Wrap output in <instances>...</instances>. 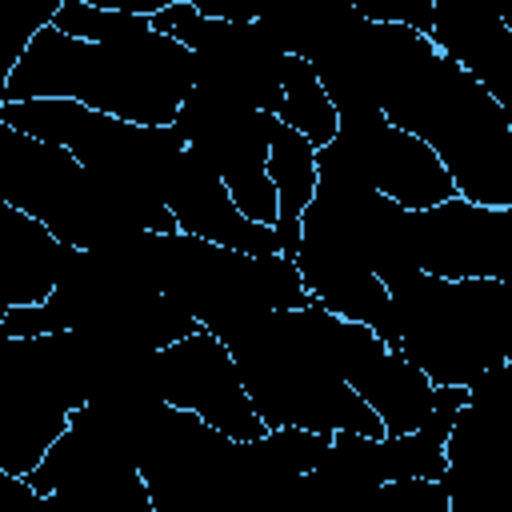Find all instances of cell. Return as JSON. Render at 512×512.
<instances>
[{
	"label": "cell",
	"mask_w": 512,
	"mask_h": 512,
	"mask_svg": "<svg viewBox=\"0 0 512 512\" xmlns=\"http://www.w3.org/2000/svg\"><path fill=\"white\" fill-rule=\"evenodd\" d=\"M196 92V56L172 36L144 28L128 40L88 44L48 20L28 32L0 80V104L72 100L100 116L168 128Z\"/></svg>",
	"instance_id": "obj_1"
},
{
	"label": "cell",
	"mask_w": 512,
	"mask_h": 512,
	"mask_svg": "<svg viewBox=\"0 0 512 512\" xmlns=\"http://www.w3.org/2000/svg\"><path fill=\"white\" fill-rule=\"evenodd\" d=\"M340 316L320 304L268 312L228 340L248 400L264 428L388 436L340 368Z\"/></svg>",
	"instance_id": "obj_2"
},
{
	"label": "cell",
	"mask_w": 512,
	"mask_h": 512,
	"mask_svg": "<svg viewBox=\"0 0 512 512\" xmlns=\"http://www.w3.org/2000/svg\"><path fill=\"white\" fill-rule=\"evenodd\" d=\"M380 112L440 156L460 200L512 208V124L472 72L432 52L388 92Z\"/></svg>",
	"instance_id": "obj_3"
},
{
	"label": "cell",
	"mask_w": 512,
	"mask_h": 512,
	"mask_svg": "<svg viewBox=\"0 0 512 512\" xmlns=\"http://www.w3.org/2000/svg\"><path fill=\"white\" fill-rule=\"evenodd\" d=\"M0 124H8L32 140L68 148L140 232H156V236L180 232L160 196L168 168L188 148L176 124H168V128L128 124V120L100 116L72 100L0 104Z\"/></svg>",
	"instance_id": "obj_4"
},
{
	"label": "cell",
	"mask_w": 512,
	"mask_h": 512,
	"mask_svg": "<svg viewBox=\"0 0 512 512\" xmlns=\"http://www.w3.org/2000/svg\"><path fill=\"white\" fill-rule=\"evenodd\" d=\"M396 348L436 384L472 388L512 360V288L412 272L392 288Z\"/></svg>",
	"instance_id": "obj_5"
},
{
	"label": "cell",
	"mask_w": 512,
	"mask_h": 512,
	"mask_svg": "<svg viewBox=\"0 0 512 512\" xmlns=\"http://www.w3.org/2000/svg\"><path fill=\"white\" fill-rule=\"evenodd\" d=\"M0 204L40 220L60 244L80 252H104L140 232L68 148L8 124H0Z\"/></svg>",
	"instance_id": "obj_6"
},
{
	"label": "cell",
	"mask_w": 512,
	"mask_h": 512,
	"mask_svg": "<svg viewBox=\"0 0 512 512\" xmlns=\"http://www.w3.org/2000/svg\"><path fill=\"white\" fill-rule=\"evenodd\" d=\"M176 128H180L188 152H196L224 180V188L232 192L240 212L256 224L276 228L280 204H276V188L268 180L276 116L196 84V92L184 100V108L176 116Z\"/></svg>",
	"instance_id": "obj_7"
},
{
	"label": "cell",
	"mask_w": 512,
	"mask_h": 512,
	"mask_svg": "<svg viewBox=\"0 0 512 512\" xmlns=\"http://www.w3.org/2000/svg\"><path fill=\"white\" fill-rule=\"evenodd\" d=\"M152 380L164 404L192 412L196 420H204L208 428L232 440L252 444L268 436L264 420L248 400L232 348L204 328L172 348H160L152 356Z\"/></svg>",
	"instance_id": "obj_8"
},
{
	"label": "cell",
	"mask_w": 512,
	"mask_h": 512,
	"mask_svg": "<svg viewBox=\"0 0 512 512\" xmlns=\"http://www.w3.org/2000/svg\"><path fill=\"white\" fill-rule=\"evenodd\" d=\"M28 484L56 504V512H156L148 480L132 452L80 420L52 444Z\"/></svg>",
	"instance_id": "obj_9"
},
{
	"label": "cell",
	"mask_w": 512,
	"mask_h": 512,
	"mask_svg": "<svg viewBox=\"0 0 512 512\" xmlns=\"http://www.w3.org/2000/svg\"><path fill=\"white\" fill-rule=\"evenodd\" d=\"M408 236L420 272L512 288V208H484L452 196L428 212H412Z\"/></svg>",
	"instance_id": "obj_10"
},
{
	"label": "cell",
	"mask_w": 512,
	"mask_h": 512,
	"mask_svg": "<svg viewBox=\"0 0 512 512\" xmlns=\"http://www.w3.org/2000/svg\"><path fill=\"white\" fill-rule=\"evenodd\" d=\"M336 144L348 152L356 172L404 212H428L456 196V184L440 156L420 136L396 128L384 112L340 116Z\"/></svg>",
	"instance_id": "obj_11"
},
{
	"label": "cell",
	"mask_w": 512,
	"mask_h": 512,
	"mask_svg": "<svg viewBox=\"0 0 512 512\" xmlns=\"http://www.w3.org/2000/svg\"><path fill=\"white\" fill-rule=\"evenodd\" d=\"M340 368L352 392L380 416L388 436L420 432L436 408V384L364 324H340Z\"/></svg>",
	"instance_id": "obj_12"
},
{
	"label": "cell",
	"mask_w": 512,
	"mask_h": 512,
	"mask_svg": "<svg viewBox=\"0 0 512 512\" xmlns=\"http://www.w3.org/2000/svg\"><path fill=\"white\" fill-rule=\"evenodd\" d=\"M160 196L184 236H196V240H208V244H220L232 252H248V256L280 252L276 228L248 220L240 212V204L232 200V192L224 188V180L188 148L168 168Z\"/></svg>",
	"instance_id": "obj_13"
},
{
	"label": "cell",
	"mask_w": 512,
	"mask_h": 512,
	"mask_svg": "<svg viewBox=\"0 0 512 512\" xmlns=\"http://www.w3.org/2000/svg\"><path fill=\"white\" fill-rule=\"evenodd\" d=\"M296 268L304 276V288H308L312 304H320L324 312H332V316H340L348 324L372 328L380 340H388L396 348L392 292L364 260H356L348 252H336V248H324V244L300 240Z\"/></svg>",
	"instance_id": "obj_14"
},
{
	"label": "cell",
	"mask_w": 512,
	"mask_h": 512,
	"mask_svg": "<svg viewBox=\"0 0 512 512\" xmlns=\"http://www.w3.org/2000/svg\"><path fill=\"white\" fill-rule=\"evenodd\" d=\"M68 244H60L40 220L0 204V312L44 304L64 268Z\"/></svg>",
	"instance_id": "obj_15"
},
{
	"label": "cell",
	"mask_w": 512,
	"mask_h": 512,
	"mask_svg": "<svg viewBox=\"0 0 512 512\" xmlns=\"http://www.w3.org/2000/svg\"><path fill=\"white\" fill-rule=\"evenodd\" d=\"M316 144L308 136H300L296 128L280 124L272 128V152H268V180L276 188V204H280V220H276V244H280V256L296 260L300 252V220L308 212V204L316 200Z\"/></svg>",
	"instance_id": "obj_16"
},
{
	"label": "cell",
	"mask_w": 512,
	"mask_h": 512,
	"mask_svg": "<svg viewBox=\"0 0 512 512\" xmlns=\"http://www.w3.org/2000/svg\"><path fill=\"white\" fill-rule=\"evenodd\" d=\"M280 84H284V100H280V124L296 128L300 136H308L320 148L336 144L340 136V112L328 96V88L320 84L316 68L304 60V56H284V72H280Z\"/></svg>",
	"instance_id": "obj_17"
},
{
	"label": "cell",
	"mask_w": 512,
	"mask_h": 512,
	"mask_svg": "<svg viewBox=\"0 0 512 512\" xmlns=\"http://www.w3.org/2000/svg\"><path fill=\"white\" fill-rule=\"evenodd\" d=\"M48 24L72 40H88V44H112V40H128L144 28H152V20L132 16V12H116V8H100L92 0H64L48 12Z\"/></svg>",
	"instance_id": "obj_18"
},
{
	"label": "cell",
	"mask_w": 512,
	"mask_h": 512,
	"mask_svg": "<svg viewBox=\"0 0 512 512\" xmlns=\"http://www.w3.org/2000/svg\"><path fill=\"white\" fill-rule=\"evenodd\" d=\"M264 448L288 476H312L324 464V456L332 448V436L328 432H308V428H268Z\"/></svg>",
	"instance_id": "obj_19"
}]
</instances>
